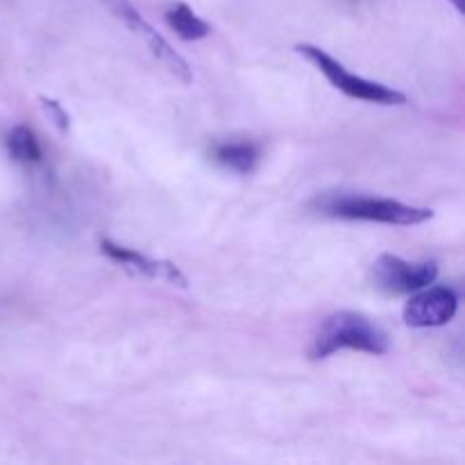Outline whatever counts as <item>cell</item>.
Returning <instances> with one entry per match:
<instances>
[{
    "mask_svg": "<svg viewBox=\"0 0 465 465\" xmlns=\"http://www.w3.org/2000/svg\"><path fill=\"white\" fill-rule=\"evenodd\" d=\"M341 350H354L381 357L391 350V339L377 322L359 312H336L318 327L309 348L312 361H322Z\"/></svg>",
    "mask_w": 465,
    "mask_h": 465,
    "instance_id": "cell-1",
    "label": "cell"
},
{
    "mask_svg": "<svg viewBox=\"0 0 465 465\" xmlns=\"http://www.w3.org/2000/svg\"><path fill=\"white\" fill-rule=\"evenodd\" d=\"M318 212L331 218H345V221H368L384 223V225H420L434 218V212L427 207H413L400 200L372 198V195L359 193H331L316 203Z\"/></svg>",
    "mask_w": 465,
    "mask_h": 465,
    "instance_id": "cell-2",
    "label": "cell"
},
{
    "mask_svg": "<svg viewBox=\"0 0 465 465\" xmlns=\"http://www.w3.org/2000/svg\"><path fill=\"white\" fill-rule=\"evenodd\" d=\"M295 53L302 54L304 59L313 64L322 75L330 80V84L334 89H339L341 94H345L348 98L363 100V103L372 104H384V107H393V104H407V95L402 91L393 89V86H386L381 82L366 80V77L357 75V73H350L343 64L336 57H331L327 50L318 48L313 44H298L295 45Z\"/></svg>",
    "mask_w": 465,
    "mask_h": 465,
    "instance_id": "cell-3",
    "label": "cell"
},
{
    "mask_svg": "<svg viewBox=\"0 0 465 465\" xmlns=\"http://www.w3.org/2000/svg\"><path fill=\"white\" fill-rule=\"evenodd\" d=\"M439 277V263L407 262L398 254L384 252L372 263V282L386 295H411L425 286L434 284Z\"/></svg>",
    "mask_w": 465,
    "mask_h": 465,
    "instance_id": "cell-4",
    "label": "cell"
},
{
    "mask_svg": "<svg viewBox=\"0 0 465 465\" xmlns=\"http://www.w3.org/2000/svg\"><path fill=\"white\" fill-rule=\"evenodd\" d=\"M103 3L112 9L114 16L121 18L136 36L143 39L145 48L153 53V57L157 59L168 73H173V75H175L177 80L184 82V84L193 82V73H191L189 62H186V59L182 57V54L177 53V50L173 48V45L168 44V41L163 39L143 16H141L139 9H136L130 0H103Z\"/></svg>",
    "mask_w": 465,
    "mask_h": 465,
    "instance_id": "cell-5",
    "label": "cell"
},
{
    "mask_svg": "<svg viewBox=\"0 0 465 465\" xmlns=\"http://www.w3.org/2000/svg\"><path fill=\"white\" fill-rule=\"evenodd\" d=\"M459 295L450 286H425V289L411 293L409 302L404 304V322L413 330H430V327H443L457 316Z\"/></svg>",
    "mask_w": 465,
    "mask_h": 465,
    "instance_id": "cell-6",
    "label": "cell"
},
{
    "mask_svg": "<svg viewBox=\"0 0 465 465\" xmlns=\"http://www.w3.org/2000/svg\"><path fill=\"white\" fill-rule=\"evenodd\" d=\"M100 250H103L104 257H109L114 263H118L121 268H125V271L132 272V275L166 282V284L177 286V289H186V286H189L186 275L173 262L145 257V254L136 252V250L114 243L112 239L100 241Z\"/></svg>",
    "mask_w": 465,
    "mask_h": 465,
    "instance_id": "cell-7",
    "label": "cell"
},
{
    "mask_svg": "<svg viewBox=\"0 0 465 465\" xmlns=\"http://www.w3.org/2000/svg\"><path fill=\"white\" fill-rule=\"evenodd\" d=\"M213 162L221 163L227 171H234L239 175H250L259 166L262 150L252 141H234V143H221L212 153Z\"/></svg>",
    "mask_w": 465,
    "mask_h": 465,
    "instance_id": "cell-8",
    "label": "cell"
},
{
    "mask_svg": "<svg viewBox=\"0 0 465 465\" xmlns=\"http://www.w3.org/2000/svg\"><path fill=\"white\" fill-rule=\"evenodd\" d=\"M166 25L180 36L182 41H200L212 35V25L200 18L186 3H173L163 14Z\"/></svg>",
    "mask_w": 465,
    "mask_h": 465,
    "instance_id": "cell-9",
    "label": "cell"
},
{
    "mask_svg": "<svg viewBox=\"0 0 465 465\" xmlns=\"http://www.w3.org/2000/svg\"><path fill=\"white\" fill-rule=\"evenodd\" d=\"M5 145H7L9 157L23 166H36V163L44 162V150H41L39 139L27 125L12 127V132L5 139Z\"/></svg>",
    "mask_w": 465,
    "mask_h": 465,
    "instance_id": "cell-10",
    "label": "cell"
},
{
    "mask_svg": "<svg viewBox=\"0 0 465 465\" xmlns=\"http://www.w3.org/2000/svg\"><path fill=\"white\" fill-rule=\"evenodd\" d=\"M39 104L41 109H44L45 116H48V121L53 123L62 134H68V132H71V116H68V112L62 107L59 100L48 98V95H39Z\"/></svg>",
    "mask_w": 465,
    "mask_h": 465,
    "instance_id": "cell-11",
    "label": "cell"
},
{
    "mask_svg": "<svg viewBox=\"0 0 465 465\" xmlns=\"http://www.w3.org/2000/svg\"><path fill=\"white\" fill-rule=\"evenodd\" d=\"M450 3L454 5V9H457L459 14H463V0H450Z\"/></svg>",
    "mask_w": 465,
    "mask_h": 465,
    "instance_id": "cell-12",
    "label": "cell"
}]
</instances>
